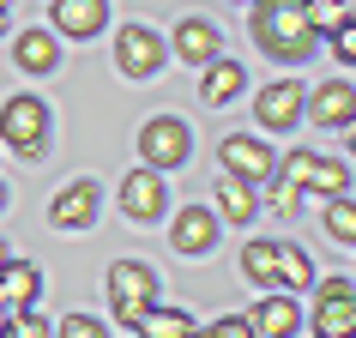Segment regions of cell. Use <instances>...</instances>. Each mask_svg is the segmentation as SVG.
<instances>
[{
    "instance_id": "27",
    "label": "cell",
    "mask_w": 356,
    "mask_h": 338,
    "mask_svg": "<svg viewBox=\"0 0 356 338\" xmlns=\"http://www.w3.org/2000/svg\"><path fill=\"white\" fill-rule=\"evenodd\" d=\"M326 37H332V55H338V67H350V61H356V19L332 24V31H326Z\"/></svg>"
},
{
    "instance_id": "10",
    "label": "cell",
    "mask_w": 356,
    "mask_h": 338,
    "mask_svg": "<svg viewBox=\"0 0 356 338\" xmlns=\"http://www.w3.org/2000/svg\"><path fill=\"white\" fill-rule=\"evenodd\" d=\"M242 91H248V67L218 49V55L206 61V79H200V103H206V109H229Z\"/></svg>"
},
{
    "instance_id": "23",
    "label": "cell",
    "mask_w": 356,
    "mask_h": 338,
    "mask_svg": "<svg viewBox=\"0 0 356 338\" xmlns=\"http://www.w3.org/2000/svg\"><path fill=\"white\" fill-rule=\"evenodd\" d=\"M278 284L290 290V296H302V290L314 284V266H308L302 248H284V242H278Z\"/></svg>"
},
{
    "instance_id": "24",
    "label": "cell",
    "mask_w": 356,
    "mask_h": 338,
    "mask_svg": "<svg viewBox=\"0 0 356 338\" xmlns=\"http://www.w3.org/2000/svg\"><path fill=\"white\" fill-rule=\"evenodd\" d=\"M332 206H326V236H332L338 248H350L356 242V206L344 200V193H326Z\"/></svg>"
},
{
    "instance_id": "16",
    "label": "cell",
    "mask_w": 356,
    "mask_h": 338,
    "mask_svg": "<svg viewBox=\"0 0 356 338\" xmlns=\"http://www.w3.org/2000/svg\"><path fill=\"white\" fill-rule=\"evenodd\" d=\"M37 296H42V272L31 260H6V266H0V308H6V314L31 308Z\"/></svg>"
},
{
    "instance_id": "13",
    "label": "cell",
    "mask_w": 356,
    "mask_h": 338,
    "mask_svg": "<svg viewBox=\"0 0 356 338\" xmlns=\"http://www.w3.org/2000/svg\"><path fill=\"white\" fill-rule=\"evenodd\" d=\"M272 163H278V151H266L260 139H248V133H229L224 139V175H242V182H272Z\"/></svg>"
},
{
    "instance_id": "6",
    "label": "cell",
    "mask_w": 356,
    "mask_h": 338,
    "mask_svg": "<svg viewBox=\"0 0 356 338\" xmlns=\"http://www.w3.org/2000/svg\"><path fill=\"white\" fill-rule=\"evenodd\" d=\"M121 211H127L133 224H157L169 211V188H163V169H133L127 182H121Z\"/></svg>"
},
{
    "instance_id": "4",
    "label": "cell",
    "mask_w": 356,
    "mask_h": 338,
    "mask_svg": "<svg viewBox=\"0 0 356 338\" xmlns=\"http://www.w3.org/2000/svg\"><path fill=\"white\" fill-rule=\"evenodd\" d=\"M139 151H145L151 169H181L193 157V127L181 115H151L145 127H139Z\"/></svg>"
},
{
    "instance_id": "21",
    "label": "cell",
    "mask_w": 356,
    "mask_h": 338,
    "mask_svg": "<svg viewBox=\"0 0 356 338\" xmlns=\"http://www.w3.org/2000/svg\"><path fill=\"white\" fill-rule=\"evenodd\" d=\"M242 272L260 284V290H278V242H272V236L248 242V248H242Z\"/></svg>"
},
{
    "instance_id": "26",
    "label": "cell",
    "mask_w": 356,
    "mask_h": 338,
    "mask_svg": "<svg viewBox=\"0 0 356 338\" xmlns=\"http://www.w3.org/2000/svg\"><path fill=\"white\" fill-rule=\"evenodd\" d=\"M6 338H49V320L19 308V314H6Z\"/></svg>"
},
{
    "instance_id": "2",
    "label": "cell",
    "mask_w": 356,
    "mask_h": 338,
    "mask_svg": "<svg viewBox=\"0 0 356 338\" xmlns=\"http://www.w3.org/2000/svg\"><path fill=\"white\" fill-rule=\"evenodd\" d=\"M0 139L19 151V157L37 163L42 151H49V103L31 97V91H24V97H6V103H0Z\"/></svg>"
},
{
    "instance_id": "15",
    "label": "cell",
    "mask_w": 356,
    "mask_h": 338,
    "mask_svg": "<svg viewBox=\"0 0 356 338\" xmlns=\"http://www.w3.org/2000/svg\"><path fill=\"white\" fill-rule=\"evenodd\" d=\"M169 49H175V61H188V67H206V61L224 49V37H218V24H211V19H181Z\"/></svg>"
},
{
    "instance_id": "22",
    "label": "cell",
    "mask_w": 356,
    "mask_h": 338,
    "mask_svg": "<svg viewBox=\"0 0 356 338\" xmlns=\"http://www.w3.org/2000/svg\"><path fill=\"white\" fill-rule=\"evenodd\" d=\"M302 193H320V200H326V193H350V169L332 163V157H314V163H308V182H302Z\"/></svg>"
},
{
    "instance_id": "1",
    "label": "cell",
    "mask_w": 356,
    "mask_h": 338,
    "mask_svg": "<svg viewBox=\"0 0 356 338\" xmlns=\"http://www.w3.org/2000/svg\"><path fill=\"white\" fill-rule=\"evenodd\" d=\"M254 6V42H260V55L284 61V67H296V61L314 55V24L302 13V0H248Z\"/></svg>"
},
{
    "instance_id": "18",
    "label": "cell",
    "mask_w": 356,
    "mask_h": 338,
    "mask_svg": "<svg viewBox=\"0 0 356 338\" xmlns=\"http://www.w3.org/2000/svg\"><path fill=\"white\" fill-rule=\"evenodd\" d=\"M13 61H19V73H55L60 67V37H49V31H19Z\"/></svg>"
},
{
    "instance_id": "32",
    "label": "cell",
    "mask_w": 356,
    "mask_h": 338,
    "mask_svg": "<svg viewBox=\"0 0 356 338\" xmlns=\"http://www.w3.org/2000/svg\"><path fill=\"white\" fill-rule=\"evenodd\" d=\"M0 211H6V182H0Z\"/></svg>"
},
{
    "instance_id": "30",
    "label": "cell",
    "mask_w": 356,
    "mask_h": 338,
    "mask_svg": "<svg viewBox=\"0 0 356 338\" xmlns=\"http://www.w3.org/2000/svg\"><path fill=\"white\" fill-rule=\"evenodd\" d=\"M6 19H13V0H0V31H6Z\"/></svg>"
},
{
    "instance_id": "20",
    "label": "cell",
    "mask_w": 356,
    "mask_h": 338,
    "mask_svg": "<svg viewBox=\"0 0 356 338\" xmlns=\"http://www.w3.org/2000/svg\"><path fill=\"white\" fill-rule=\"evenodd\" d=\"M133 332H139V338H188L193 332V314H181V308H157V302H151L145 314L133 320Z\"/></svg>"
},
{
    "instance_id": "12",
    "label": "cell",
    "mask_w": 356,
    "mask_h": 338,
    "mask_svg": "<svg viewBox=\"0 0 356 338\" xmlns=\"http://www.w3.org/2000/svg\"><path fill=\"white\" fill-rule=\"evenodd\" d=\"M350 320H356V284L350 278H326L320 284V308H314V332L338 338V332H350Z\"/></svg>"
},
{
    "instance_id": "25",
    "label": "cell",
    "mask_w": 356,
    "mask_h": 338,
    "mask_svg": "<svg viewBox=\"0 0 356 338\" xmlns=\"http://www.w3.org/2000/svg\"><path fill=\"white\" fill-rule=\"evenodd\" d=\"M302 13H308V24H314V37H326L332 24L350 19V0H302Z\"/></svg>"
},
{
    "instance_id": "33",
    "label": "cell",
    "mask_w": 356,
    "mask_h": 338,
    "mask_svg": "<svg viewBox=\"0 0 356 338\" xmlns=\"http://www.w3.org/2000/svg\"><path fill=\"white\" fill-rule=\"evenodd\" d=\"M236 6H248V0H236Z\"/></svg>"
},
{
    "instance_id": "19",
    "label": "cell",
    "mask_w": 356,
    "mask_h": 338,
    "mask_svg": "<svg viewBox=\"0 0 356 338\" xmlns=\"http://www.w3.org/2000/svg\"><path fill=\"white\" fill-rule=\"evenodd\" d=\"M260 211V193H254V182H242V175H224L218 182V218H229V224H248Z\"/></svg>"
},
{
    "instance_id": "29",
    "label": "cell",
    "mask_w": 356,
    "mask_h": 338,
    "mask_svg": "<svg viewBox=\"0 0 356 338\" xmlns=\"http://www.w3.org/2000/svg\"><path fill=\"white\" fill-rule=\"evenodd\" d=\"M206 332L211 338H254V332H248V314H224V320H211Z\"/></svg>"
},
{
    "instance_id": "31",
    "label": "cell",
    "mask_w": 356,
    "mask_h": 338,
    "mask_svg": "<svg viewBox=\"0 0 356 338\" xmlns=\"http://www.w3.org/2000/svg\"><path fill=\"white\" fill-rule=\"evenodd\" d=\"M6 260H13V254H6V242H0V266H6Z\"/></svg>"
},
{
    "instance_id": "28",
    "label": "cell",
    "mask_w": 356,
    "mask_h": 338,
    "mask_svg": "<svg viewBox=\"0 0 356 338\" xmlns=\"http://www.w3.org/2000/svg\"><path fill=\"white\" fill-rule=\"evenodd\" d=\"M55 332L60 338H103V320H97V314H67Z\"/></svg>"
},
{
    "instance_id": "9",
    "label": "cell",
    "mask_w": 356,
    "mask_h": 338,
    "mask_svg": "<svg viewBox=\"0 0 356 338\" xmlns=\"http://www.w3.org/2000/svg\"><path fill=\"white\" fill-rule=\"evenodd\" d=\"M211 242H218V211L211 206H181L175 211V224H169V248L175 254L200 260V254H211Z\"/></svg>"
},
{
    "instance_id": "14",
    "label": "cell",
    "mask_w": 356,
    "mask_h": 338,
    "mask_svg": "<svg viewBox=\"0 0 356 338\" xmlns=\"http://www.w3.org/2000/svg\"><path fill=\"white\" fill-rule=\"evenodd\" d=\"M350 103H356L350 79H332V85H320V91L302 97V115H314L320 127H332V133H350V115H356Z\"/></svg>"
},
{
    "instance_id": "11",
    "label": "cell",
    "mask_w": 356,
    "mask_h": 338,
    "mask_svg": "<svg viewBox=\"0 0 356 338\" xmlns=\"http://www.w3.org/2000/svg\"><path fill=\"white\" fill-rule=\"evenodd\" d=\"M49 19H55V37H97L109 24V0H49Z\"/></svg>"
},
{
    "instance_id": "5",
    "label": "cell",
    "mask_w": 356,
    "mask_h": 338,
    "mask_svg": "<svg viewBox=\"0 0 356 338\" xmlns=\"http://www.w3.org/2000/svg\"><path fill=\"white\" fill-rule=\"evenodd\" d=\"M163 61H169V49H163V37L151 24H121L115 31V67L127 79H157Z\"/></svg>"
},
{
    "instance_id": "7",
    "label": "cell",
    "mask_w": 356,
    "mask_h": 338,
    "mask_svg": "<svg viewBox=\"0 0 356 338\" xmlns=\"http://www.w3.org/2000/svg\"><path fill=\"white\" fill-rule=\"evenodd\" d=\"M97 206H103V188H97L91 175H79V182H67V188L49 200V224L55 230H91Z\"/></svg>"
},
{
    "instance_id": "17",
    "label": "cell",
    "mask_w": 356,
    "mask_h": 338,
    "mask_svg": "<svg viewBox=\"0 0 356 338\" xmlns=\"http://www.w3.org/2000/svg\"><path fill=\"white\" fill-rule=\"evenodd\" d=\"M302 326V314H296V296H266L254 314H248V332L254 338H290Z\"/></svg>"
},
{
    "instance_id": "3",
    "label": "cell",
    "mask_w": 356,
    "mask_h": 338,
    "mask_svg": "<svg viewBox=\"0 0 356 338\" xmlns=\"http://www.w3.org/2000/svg\"><path fill=\"white\" fill-rule=\"evenodd\" d=\"M109 302H115V320L133 332V320L157 302V272L145 260H115L109 266Z\"/></svg>"
},
{
    "instance_id": "8",
    "label": "cell",
    "mask_w": 356,
    "mask_h": 338,
    "mask_svg": "<svg viewBox=\"0 0 356 338\" xmlns=\"http://www.w3.org/2000/svg\"><path fill=\"white\" fill-rule=\"evenodd\" d=\"M302 97H308V91H302L296 79H278V85H266V91L254 97V121H260L266 133H290V127L302 121Z\"/></svg>"
}]
</instances>
